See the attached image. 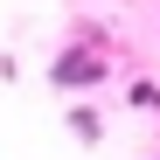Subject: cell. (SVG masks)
Here are the masks:
<instances>
[{"instance_id": "obj_1", "label": "cell", "mask_w": 160, "mask_h": 160, "mask_svg": "<svg viewBox=\"0 0 160 160\" xmlns=\"http://www.w3.org/2000/svg\"><path fill=\"white\" fill-rule=\"evenodd\" d=\"M98 77H104V70H98V56H77V49L56 63V84H63V91H91Z\"/></svg>"}, {"instance_id": "obj_2", "label": "cell", "mask_w": 160, "mask_h": 160, "mask_svg": "<svg viewBox=\"0 0 160 160\" xmlns=\"http://www.w3.org/2000/svg\"><path fill=\"white\" fill-rule=\"evenodd\" d=\"M70 132H77L84 146H91V139H104V125H98V112H70Z\"/></svg>"}]
</instances>
